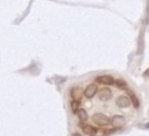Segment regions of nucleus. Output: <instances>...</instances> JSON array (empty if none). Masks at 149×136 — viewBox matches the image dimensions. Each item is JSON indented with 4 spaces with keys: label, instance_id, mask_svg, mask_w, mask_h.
I'll use <instances>...</instances> for the list:
<instances>
[{
    "label": "nucleus",
    "instance_id": "obj_9",
    "mask_svg": "<svg viewBox=\"0 0 149 136\" xmlns=\"http://www.w3.org/2000/svg\"><path fill=\"white\" fill-rule=\"evenodd\" d=\"M144 28L141 29L140 31V37H139V55H142L143 50H144Z\"/></svg>",
    "mask_w": 149,
    "mask_h": 136
},
{
    "label": "nucleus",
    "instance_id": "obj_11",
    "mask_svg": "<svg viewBox=\"0 0 149 136\" xmlns=\"http://www.w3.org/2000/svg\"><path fill=\"white\" fill-rule=\"evenodd\" d=\"M78 119L80 122H85L87 119H88V115H87V112L84 109V108H78V110L76 112Z\"/></svg>",
    "mask_w": 149,
    "mask_h": 136
},
{
    "label": "nucleus",
    "instance_id": "obj_3",
    "mask_svg": "<svg viewBox=\"0 0 149 136\" xmlns=\"http://www.w3.org/2000/svg\"><path fill=\"white\" fill-rule=\"evenodd\" d=\"M97 93H98V86H97L95 84H90V85H87V86L85 87V90H84V96H85L86 99L93 98Z\"/></svg>",
    "mask_w": 149,
    "mask_h": 136
},
{
    "label": "nucleus",
    "instance_id": "obj_10",
    "mask_svg": "<svg viewBox=\"0 0 149 136\" xmlns=\"http://www.w3.org/2000/svg\"><path fill=\"white\" fill-rule=\"evenodd\" d=\"M127 93H128V96H129V99H130V101H132L133 106H134L135 108H139V107H140V101H139L137 96L134 94V92H133L132 90H128V91H127Z\"/></svg>",
    "mask_w": 149,
    "mask_h": 136
},
{
    "label": "nucleus",
    "instance_id": "obj_1",
    "mask_svg": "<svg viewBox=\"0 0 149 136\" xmlns=\"http://www.w3.org/2000/svg\"><path fill=\"white\" fill-rule=\"evenodd\" d=\"M92 121L97 126H100V127H104V126H107L111 123V120L102 113H94L92 115Z\"/></svg>",
    "mask_w": 149,
    "mask_h": 136
},
{
    "label": "nucleus",
    "instance_id": "obj_15",
    "mask_svg": "<svg viewBox=\"0 0 149 136\" xmlns=\"http://www.w3.org/2000/svg\"><path fill=\"white\" fill-rule=\"evenodd\" d=\"M143 76H144V77H148V78H149V69H147V70L144 71V73H143Z\"/></svg>",
    "mask_w": 149,
    "mask_h": 136
},
{
    "label": "nucleus",
    "instance_id": "obj_13",
    "mask_svg": "<svg viewBox=\"0 0 149 136\" xmlns=\"http://www.w3.org/2000/svg\"><path fill=\"white\" fill-rule=\"evenodd\" d=\"M79 105H80V100H72L71 101V108H72V112L76 113L79 108Z\"/></svg>",
    "mask_w": 149,
    "mask_h": 136
},
{
    "label": "nucleus",
    "instance_id": "obj_6",
    "mask_svg": "<svg viewBox=\"0 0 149 136\" xmlns=\"http://www.w3.org/2000/svg\"><path fill=\"white\" fill-rule=\"evenodd\" d=\"M98 98L101 101H107V100H109L112 98V91L109 88H107V87L98 90Z\"/></svg>",
    "mask_w": 149,
    "mask_h": 136
},
{
    "label": "nucleus",
    "instance_id": "obj_12",
    "mask_svg": "<svg viewBox=\"0 0 149 136\" xmlns=\"http://www.w3.org/2000/svg\"><path fill=\"white\" fill-rule=\"evenodd\" d=\"M114 85H115L118 88H120V90H126V88L128 87L127 81H125L123 79H116V80H114Z\"/></svg>",
    "mask_w": 149,
    "mask_h": 136
},
{
    "label": "nucleus",
    "instance_id": "obj_16",
    "mask_svg": "<svg viewBox=\"0 0 149 136\" xmlns=\"http://www.w3.org/2000/svg\"><path fill=\"white\" fill-rule=\"evenodd\" d=\"M72 136H80V135H79V134H73Z\"/></svg>",
    "mask_w": 149,
    "mask_h": 136
},
{
    "label": "nucleus",
    "instance_id": "obj_7",
    "mask_svg": "<svg viewBox=\"0 0 149 136\" xmlns=\"http://www.w3.org/2000/svg\"><path fill=\"white\" fill-rule=\"evenodd\" d=\"M125 122H126V120L122 115H114L111 120V123L114 128H121L125 124Z\"/></svg>",
    "mask_w": 149,
    "mask_h": 136
},
{
    "label": "nucleus",
    "instance_id": "obj_8",
    "mask_svg": "<svg viewBox=\"0 0 149 136\" xmlns=\"http://www.w3.org/2000/svg\"><path fill=\"white\" fill-rule=\"evenodd\" d=\"M83 93H84V91L79 86H74V87H72L70 90V95H71L72 100H80Z\"/></svg>",
    "mask_w": 149,
    "mask_h": 136
},
{
    "label": "nucleus",
    "instance_id": "obj_5",
    "mask_svg": "<svg viewBox=\"0 0 149 136\" xmlns=\"http://www.w3.org/2000/svg\"><path fill=\"white\" fill-rule=\"evenodd\" d=\"M114 78L112 76L108 74H102V76H98L95 78V81L99 84H104V85H114Z\"/></svg>",
    "mask_w": 149,
    "mask_h": 136
},
{
    "label": "nucleus",
    "instance_id": "obj_4",
    "mask_svg": "<svg viewBox=\"0 0 149 136\" xmlns=\"http://www.w3.org/2000/svg\"><path fill=\"white\" fill-rule=\"evenodd\" d=\"M132 105V101L129 99L128 95H120L118 99H116V106L119 108H127Z\"/></svg>",
    "mask_w": 149,
    "mask_h": 136
},
{
    "label": "nucleus",
    "instance_id": "obj_2",
    "mask_svg": "<svg viewBox=\"0 0 149 136\" xmlns=\"http://www.w3.org/2000/svg\"><path fill=\"white\" fill-rule=\"evenodd\" d=\"M79 126H80L83 133H84L85 135H87V136H94V135L98 133V129H97L95 127L91 126V124H86V123H84V122H79Z\"/></svg>",
    "mask_w": 149,
    "mask_h": 136
},
{
    "label": "nucleus",
    "instance_id": "obj_14",
    "mask_svg": "<svg viewBox=\"0 0 149 136\" xmlns=\"http://www.w3.org/2000/svg\"><path fill=\"white\" fill-rule=\"evenodd\" d=\"M144 23L149 24V1L147 2V9H146V15H144Z\"/></svg>",
    "mask_w": 149,
    "mask_h": 136
}]
</instances>
